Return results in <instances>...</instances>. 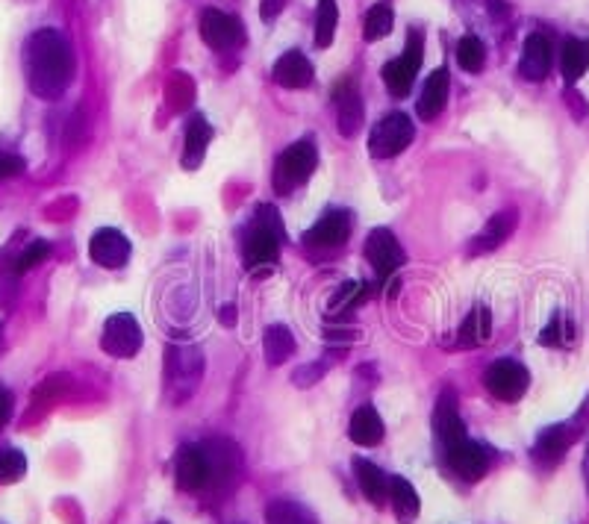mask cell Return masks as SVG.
Listing matches in <instances>:
<instances>
[{"label": "cell", "mask_w": 589, "mask_h": 524, "mask_svg": "<svg viewBox=\"0 0 589 524\" xmlns=\"http://www.w3.org/2000/svg\"><path fill=\"white\" fill-rule=\"evenodd\" d=\"M213 139V127L207 124L204 115H195L186 127V148H183V168L195 171L201 165V159L207 154V145Z\"/></svg>", "instance_id": "cell-21"}, {"label": "cell", "mask_w": 589, "mask_h": 524, "mask_svg": "<svg viewBox=\"0 0 589 524\" xmlns=\"http://www.w3.org/2000/svg\"><path fill=\"white\" fill-rule=\"evenodd\" d=\"M319 162V151L313 139H301L298 145H292L289 151H283L277 165H274V189L280 195H289L292 189L304 186Z\"/></svg>", "instance_id": "cell-3"}, {"label": "cell", "mask_w": 589, "mask_h": 524, "mask_svg": "<svg viewBox=\"0 0 589 524\" xmlns=\"http://www.w3.org/2000/svg\"><path fill=\"white\" fill-rule=\"evenodd\" d=\"M160 524H165V522H160Z\"/></svg>", "instance_id": "cell-46"}, {"label": "cell", "mask_w": 589, "mask_h": 524, "mask_svg": "<svg viewBox=\"0 0 589 524\" xmlns=\"http://www.w3.org/2000/svg\"><path fill=\"white\" fill-rule=\"evenodd\" d=\"M560 65H563V77L566 83H578L589 68V42L587 39H566L563 45V56H560Z\"/></svg>", "instance_id": "cell-30"}, {"label": "cell", "mask_w": 589, "mask_h": 524, "mask_svg": "<svg viewBox=\"0 0 589 524\" xmlns=\"http://www.w3.org/2000/svg\"><path fill=\"white\" fill-rule=\"evenodd\" d=\"M445 101H448V68H436L428 77L425 89H422V98H419L416 112L425 121H430V118H436L445 109Z\"/></svg>", "instance_id": "cell-22"}, {"label": "cell", "mask_w": 589, "mask_h": 524, "mask_svg": "<svg viewBox=\"0 0 589 524\" xmlns=\"http://www.w3.org/2000/svg\"><path fill=\"white\" fill-rule=\"evenodd\" d=\"M24 168H27V162H24V159L6 154V157H0V180L18 177V174H24Z\"/></svg>", "instance_id": "cell-39"}, {"label": "cell", "mask_w": 589, "mask_h": 524, "mask_svg": "<svg viewBox=\"0 0 589 524\" xmlns=\"http://www.w3.org/2000/svg\"><path fill=\"white\" fill-rule=\"evenodd\" d=\"M566 445H569V436L563 427H548L539 433L534 445V460L539 466H557L566 454Z\"/></svg>", "instance_id": "cell-28"}, {"label": "cell", "mask_w": 589, "mask_h": 524, "mask_svg": "<svg viewBox=\"0 0 589 524\" xmlns=\"http://www.w3.org/2000/svg\"><path fill=\"white\" fill-rule=\"evenodd\" d=\"M207 460H210V483L218 492L230 489L236 474H239V451L233 448V442L227 439H210L204 445Z\"/></svg>", "instance_id": "cell-12"}, {"label": "cell", "mask_w": 589, "mask_h": 524, "mask_svg": "<svg viewBox=\"0 0 589 524\" xmlns=\"http://www.w3.org/2000/svg\"><path fill=\"white\" fill-rule=\"evenodd\" d=\"M587 483H589V454H587Z\"/></svg>", "instance_id": "cell-44"}, {"label": "cell", "mask_w": 589, "mask_h": 524, "mask_svg": "<svg viewBox=\"0 0 589 524\" xmlns=\"http://www.w3.org/2000/svg\"><path fill=\"white\" fill-rule=\"evenodd\" d=\"M489 336H492V315L481 304L466 315V321L460 327V336H457V345L460 348H478V345L489 342Z\"/></svg>", "instance_id": "cell-26"}, {"label": "cell", "mask_w": 589, "mask_h": 524, "mask_svg": "<svg viewBox=\"0 0 589 524\" xmlns=\"http://www.w3.org/2000/svg\"><path fill=\"white\" fill-rule=\"evenodd\" d=\"M457 62H460V68H466L472 74H478L486 65V48L478 36H463L457 42Z\"/></svg>", "instance_id": "cell-34"}, {"label": "cell", "mask_w": 589, "mask_h": 524, "mask_svg": "<svg viewBox=\"0 0 589 524\" xmlns=\"http://www.w3.org/2000/svg\"><path fill=\"white\" fill-rule=\"evenodd\" d=\"M551 62H554V51H551V42L542 36V33H531L525 39V48H522V62H519V74L525 80H545L548 71H551Z\"/></svg>", "instance_id": "cell-16"}, {"label": "cell", "mask_w": 589, "mask_h": 524, "mask_svg": "<svg viewBox=\"0 0 589 524\" xmlns=\"http://www.w3.org/2000/svg\"><path fill=\"white\" fill-rule=\"evenodd\" d=\"M168 104L174 106V109H183V106H189V101L195 98V86L189 83V77L183 74V71H177L174 77H171V83H168Z\"/></svg>", "instance_id": "cell-37"}, {"label": "cell", "mask_w": 589, "mask_h": 524, "mask_svg": "<svg viewBox=\"0 0 589 524\" xmlns=\"http://www.w3.org/2000/svg\"><path fill=\"white\" fill-rule=\"evenodd\" d=\"M419 68H422V33L413 30L410 39H407L404 53H401L398 59H392V62L383 65V80H386L389 92H392L395 98H404V95L413 89Z\"/></svg>", "instance_id": "cell-6"}, {"label": "cell", "mask_w": 589, "mask_h": 524, "mask_svg": "<svg viewBox=\"0 0 589 524\" xmlns=\"http://www.w3.org/2000/svg\"><path fill=\"white\" fill-rule=\"evenodd\" d=\"M24 74L36 98L56 101L74 80V53L62 33L51 27L36 30L24 45Z\"/></svg>", "instance_id": "cell-1"}, {"label": "cell", "mask_w": 589, "mask_h": 524, "mask_svg": "<svg viewBox=\"0 0 589 524\" xmlns=\"http://www.w3.org/2000/svg\"><path fill=\"white\" fill-rule=\"evenodd\" d=\"M448 460L454 466V472L460 474L463 480H481L486 469H489V454L486 448L478 442L460 439L448 448Z\"/></svg>", "instance_id": "cell-15"}, {"label": "cell", "mask_w": 589, "mask_h": 524, "mask_svg": "<svg viewBox=\"0 0 589 524\" xmlns=\"http://www.w3.org/2000/svg\"><path fill=\"white\" fill-rule=\"evenodd\" d=\"M263 354L268 366H283L295 354V336L286 324H271L263 336Z\"/></svg>", "instance_id": "cell-25"}, {"label": "cell", "mask_w": 589, "mask_h": 524, "mask_svg": "<svg viewBox=\"0 0 589 524\" xmlns=\"http://www.w3.org/2000/svg\"><path fill=\"white\" fill-rule=\"evenodd\" d=\"M48 257H51V245L48 242H33L15 262V274H27L30 268H36L39 262H45Z\"/></svg>", "instance_id": "cell-38"}, {"label": "cell", "mask_w": 589, "mask_h": 524, "mask_svg": "<svg viewBox=\"0 0 589 524\" xmlns=\"http://www.w3.org/2000/svg\"><path fill=\"white\" fill-rule=\"evenodd\" d=\"M333 104L339 109V130L345 139H354L363 127V115H366V106H363V98L360 92L354 89L351 80H342L336 89H333Z\"/></svg>", "instance_id": "cell-14"}, {"label": "cell", "mask_w": 589, "mask_h": 524, "mask_svg": "<svg viewBox=\"0 0 589 524\" xmlns=\"http://www.w3.org/2000/svg\"><path fill=\"white\" fill-rule=\"evenodd\" d=\"M433 421H436V433H439V439L445 442V448H451L454 442L466 439V427H463V419H460V413H457V392L445 389V392L439 395V404H436Z\"/></svg>", "instance_id": "cell-18"}, {"label": "cell", "mask_w": 589, "mask_h": 524, "mask_svg": "<svg viewBox=\"0 0 589 524\" xmlns=\"http://www.w3.org/2000/svg\"><path fill=\"white\" fill-rule=\"evenodd\" d=\"M483 383H486L492 398L513 404V401H519L528 392L531 377H528V368L522 366V363H516V360H495L492 366L486 368Z\"/></svg>", "instance_id": "cell-8"}, {"label": "cell", "mask_w": 589, "mask_h": 524, "mask_svg": "<svg viewBox=\"0 0 589 524\" xmlns=\"http://www.w3.org/2000/svg\"><path fill=\"white\" fill-rule=\"evenodd\" d=\"M0 342H3V330H0Z\"/></svg>", "instance_id": "cell-45"}, {"label": "cell", "mask_w": 589, "mask_h": 524, "mask_svg": "<svg viewBox=\"0 0 589 524\" xmlns=\"http://www.w3.org/2000/svg\"><path fill=\"white\" fill-rule=\"evenodd\" d=\"M516 230V212H498L486 221L481 233L475 236L472 242V254H486V251H495L498 245H504L510 239V233Z\"/></svg>", "instance_id": "cell-20"}, {"label": "cell", "mask_w": 589, "mask_h": 524, "mask_svg": "<svg viewBox=\"0 0 589 524\" xmlns=\"http://www.w3.org/2000/svg\"><path fill=\"white\" fill-rule=\"evenodd\" d=\"M389 501L395 507V516L404 524L413 522L419 516V510H422L416 486L410 480H404V477H392L389 480Z\"/></svg>", "instance_id": "cell-24"}, {"label": "cell", "mask_w": 589, "mask_h": 524, "mask_svg": "<svg viewBox=\"0 0 589 524\" xmlns=\"http://www.w3.org/2000/svg\"><path fill=\"white\" fill-rule=\"evenodd\" d=\"M286 6V0H260V15L263 18H277L280 15V9Z\"/></svg>", "instance_id": "cell-42"}, {"label": "cell", "mask_w": 589, "mask_h": 524, "mask_svg": "<svg viewBox=\"0 0 589 524\" xmlns=\"http://www.w3.org/2000/svg\"><path fill=\"white\" fill-rule=\"evenodd\" d=\"M174 477H177V486L186 492H198L210 483V460H207L204 445H183L177 451Z\"/></svg>", "instance_id": "cell-9"}, {"label": "cell", "mask_w": 589, "mask_h": 524, "mask_svg": "<svg viewBox=\"0 0 589 524\" xmlns=\"http://www.w3.org/2000/svg\"><path fill=\"white\" fill-rule=\"evenodd\" d=\"M89 257L101 268H121L130 257V242L121 230L115 227H101L92 242H89Z\"/></svg>", "instance_id": "cell-13"}, {"label": "cell", "mask_w": 589, "mask_h": 524, "mask_svg": "<svg viewBox=\"0 0 589 524\" xmlns=\"http://www.w3.org/2000/svg\"><path fill=\"white\" fill-rule=\"evenodd\" d=\"M204 360L198 348H171L168 351V398L174 404L186 401L201 380Z\"/></svg>", "instance_id": "cell-4"}, {"label": "cell", "mask_w": 589, "mask_h": 524, "mask_svg": "<svg viewBox=\"0 0 589 524\" xmlns=\"http://www.w3.org/2000/svg\"><path fill=\"white\" fill-rule=\"evenodd\" d=\"M280 239H283V227L277 221V212L274 207H266L245 239V265L251 271H260V268L268 271L280 257Z\"/></svg>", "instance_id": "cell-2"}, {"label": "cell", "mask_w": 589, "mask_h": 524, "mask_svg": "<svg viewBox=\"0 0 589 524\" xmlns=\"http://www.w3.org/2000/svg\"><path fill=\"white\" fill-rule=\"evenodd\" d=\"M348 436H351L357 445H366V448H372V445H377V442L383 439V421L377 416L375 407L363 404L360 410H354L351 427H348Z\"/></svg>", "instance_id": "cell-23"}, {"label": "cell", "mask_w": 589, "mask_h": 524, "mask_svg": "<svg viewBox=\"0 0 589 524\" xmlns=\"http://www.w3.org/2000/svg\"><path fill=\"white\" fill-rule=\"evenodd\" d=\"M354 477H357V483H360V489L366 492V498L375 504V507H383V501L389 498V492H386V486H389V480L383 477V472L377 469L375 463H369V460H354Z\"/></svg>", "instance_id": "cell-29"}, {"label": "cell", "mask_w": 589, "mask_h": 524, "mask_svg": "<svg viewBox=\"0 0 589 524\" xmlns=\"http://www.w3.org/2000/svg\"><path fill=\"white\" fill-rule=\"evenodd\" d=\"M348 236H351V218L345 212H327L313 230H307L304 239L316 248H339L348 242Z\"/></svg>", "instance_id": "cell-19"}, {"label": "cell", "mask_w": 589, "mask_h": 524, "mask_svg": "<svg viewBox=\"0 0 589 524\" xmlns=\"http://www.w3.org/2000/svg\"><path fill=\"white\" fill-rule=\"evenodd\" d=\"M201 36L204 42L215 48V51H224V48H236L245 33H242V24L227 15V12H218V9H207L201 15Z\"/></svg>", "instance_id": "cell-11"}, {"label": "cell", "mask_w": 589, "mask_h": 524, "mask_svg": "<svg viewBox=\"0 0 589 524\" xmlns=\"http://www.w3.org/2000/svg\"><path fill=\"white\" fill-rule=\"evenodd\" d=\"M322 374L324 366H304L295 371V383H298V386H310V383H319Z\"/></svg>", "instance_id": "cell-40"}, {"label": "cell", "mask_w": 589, "mask_h": 524, "mask_svg": "<svg viewBox=\"0 0 589 524\" xmlns=\"http://www.w3.org/2000/svg\"><path fill=\"white\" fill-rule=\"evenodd\" d=\"M12 404H15L12 392H9L6 386H0V427L9 421V416H12Z\"/></svg>", "instance_id": "cell-41"}, {"label": "cell", "mask_w": 589, "mask_h": 524, "mask_svg": "<svg viewBox=\"0 0 589 524\" xmlns=\"http://www.w3.org/2000/svg\"><path fill=\"white\" fill-rule=\"evenodd\" d=\"M274 83L283 89H304L313 83V65L301 51L283 53L274 62Z\"/></svg>", "instance_id": "cell-17"}, {"label": "cell", "mask_w": 589, "mask_h": 524, "mask_svg": "<svg viewBox=\"0 0 589 524\" xmlns=\"http://www.w3.org/2000/svg\"><path fill=\"white\" fill-rule=\"evenodd\" d=\"M221 321H224V324H233V321H236V307H233V304H227V307L221 310Z\"/></svg>", "instance_id": "cell-43"}, {"label": "cell", "mask_w": 589, "mask_h": 524, "mask_svg": "<svg viewBox=\"0 0 589 524\" xmlns=\"http://www.w3.org/2000/svg\"><path fill=\"white\" fill-rule=\"evenodd\" d=\"M392 21H395V12H392V6H389L386 0L375 3V6L369 9V15H366V39H369V42H377V39L389 36V30H392Z\"/></svg>", "instance_id": "cell-33"}, {"label": "cell", "mask_w": 589, "mask_h": 524, "mask_svg": "<svg viewBox=\"0 0 589 524\" xmlns=\"http://www.w3.org/2000/svg\"><path fill=\"white\" fill-rule=\"evenodd\" d=\"M366 257H369L372 268L377 271V277H380V280H389V277L401 268V262H404V251H401L398 239L392 236V230L377 227V230L369 233Z\"/></svg>", "instance_id": "cell-10"}, {"label": "cell", "mask_w": 589, "mask_h": 524, "mask_svg": "<svg viewBox=\"0 0 589 524\" xmlns=\"http://www.w3.org/2000/svg\"><path fill=\"white\" fill-rule=\"evenodd\" d=\"M27 472V457L18 448H0V483H18Z\"/></svg>", "instance_id": "cell-35"}, {"label": "cell", "mask_w": 589, "mask_h": 524, "mask_svg": "<svg viewBox=\"0 0 589 524\" xmlns=\"http://www.w3.org/2000/svg\"><path fill=\"white\" fill-rule=\"evenodd\" d=\"M268 524H319L316 513L292 498H277L266 507Z\"/></svg>", "instance_id": "cell-27"}, {"label": "cell", "mask_w": 589, "mask_h": 524, "mask_svg": "<svg viewBox=\"0 0 589 524\" xmlns=\"http://www.w3.org/2000/svg\"><path fill=\"white\" fill-rule=\"evenodd\" d=\"M101 348L115 360H130L142 348V327L130 313L109 315L101 336Z\"/></svg>", "instance_id": "cell-7"}, {"label": "cell", "mask_w": 589, "mask_h": 524, "mask_svg": "<svg viewBox=\"0 0 589 524\" xmlns=\"http://www.w3.org/2000/svg\"><path fill=\"white\" fill-rule=\"evenodd\" d=\"M336 24H339L336 0H319V6H316V45L319 48H330V42L336 36Z\"/></svg>", "instance_id": "cell-32"}, {"label": "cell", "mask_w": 589, "mask_h": 524, "mask_svg": "<svg viewBox=\"0 0 589 524\" xmlns=\"http://www.w3.org/2000/svg\"><path fill=\"white\" fill-rule=\"evenodd\" d=\"M416 136L413 121L404 112H392L383 121H377L372 136H369V154L375 159L398 157Z\"/></svg>", "instance_id": "cell-5"}, {"label": "cell", "mask_w": 589, "mask_h": 524, "mask_svg": "<svg viewBox=\"0 0 589 524\" xmlns=\"http://www.w3.org/2000/svg\"><path fill=\"white\" fill-rule=\"evenodd\" d=\"M366 298H369V289H366V283L348 280V283H342V286H339V292L330 298V307H327V313L330 315L351 313V310H357V307H360Z\"/></svg>", "instance_id": "cell-31"}, {"label": "cell", "mask_w": 589, "mask_h": 524, "mask_svg": "<svg viewBox=\"0 0 589 524\" xmlns=\"http://www.w3.org/2000/svg\"><path fill=\"white\" fill-rule=\"evenodd\" d=\"M575 339V327L557 313L551 318V324H545L542 336H539V345H569Z\"/></svg>", "instance_id": "cell-36"}]
</instances>
